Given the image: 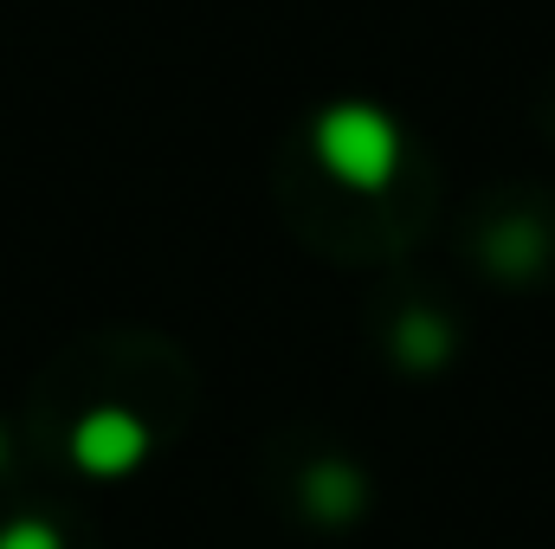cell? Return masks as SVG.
<instances>
[{
	"label": "cell",
	"instance_id": "cell-3",
	"mask_svg": "<svg viewBox=\"0 0 555 549\" xmlns=\"http://www.w3.org/2000/svg\"><path fill=\"white\" fill-rule=\"evenodd\" d=\"M304 498H310L317 518H356V511H362V478H356L349 465H317V472L304 478Z\"/></svg>",
	"mask_w": 555,
	"mask_h": 549
},
{
	"label": "cell",
	"instance_id": "cell-4",
	"mask_svg": "<svg viewBox=\"0 0 555 549\" xmlns=\"http://www.w3.org/2000/svg\"><path fill=\"white\" fill-rule=\"evenodd\" d=\"M401 362H414V369L446 362V323H433V317H408V323H401Z\"/></svg>",
	"mask_w": 555,
	"mask_h": 549
},
{
	"label": "cell",
	"instance_id": "cell-6",
	"mask_svg": "<svg viewBox=\"0 0 555 549\" xmlns=\"http://www.w3.org/2000/svg\"><path fill=\"white\" fill-rule=\"evenodd\" d=\"M0 459H7V446H0Z\"/></svg>",
	"mask_w": 555,
	"mask_h": 549
},
{
	"label": "cell",
	"instance_id": "cell-5",
	"mask_svg": "<svg viewBox=\"0 0 555 549\" xmlns=\"http://www.w3.org/2000/svg\"><path fill=\"white\" fill-rule=\"evenodd\" d=\"M0 549H65V544H59V531H52V524L20 518V524H7V531H0Z\"/></svg>",
	"mask_w": 555,
	"mask_h": 549
},
{
	"label": "cell",
	"instance_id": "cell-1",
	"mask_svg": "<svg viewBox=\"0 0 555 549\" xmlns=\"http://www.w3.org/2000/svg\"><path fill=\"white\" fill-rule=\"evenodd\" d=\"M317 162L343 181V188H388L401 168V130L375 111V104H330L317 117Z\"/></svg>",
	"mask_w": 555,
	"mask_h": 549
},
{
	"label": "cell",
	"instance_id": "cell-2",
	"mask_svg": "<svg viewBox=\"0 0 555 549\" xmlns=\"http://www.w3.org/2000/svg\"><path fill=\"white\" fill-rule=\"evenodd\" d=\"M142 452H149V433H142L137 413H124V408H98L72 426V459H78L91 478H124V472H137Z\"/></svg>",
	"mask_w": 555,
	"mask_h": 549
}]
</instances>
